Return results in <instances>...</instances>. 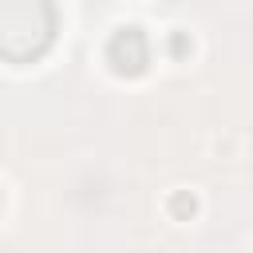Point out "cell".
Wrapping results in <instances>:
<instances>
[{
	"mask_svg": "<svg viewBox=\"0 0 253 253\" xmlns=\"http://www.w3.org/2000/svg\"><path fill=\"white\" fill-rule=\"evenodd\" d=\"M55 0H0V59L32 63L55 43Z\"/></svg>",
	"mask_w": 253,
	"mask_h": 253,
	"instance_id": "1",
	"label": "cell"
},
{
	"mask_svg": "<svg viewBox=\"0 0 253 253\" xmlns=\"http://www.w3.org/2000/svg\"><path fill=\"white\" fill-rule=\"evenodd\" d=\"M107 63H111V71L123 75V79L142 75L146 63H150V43H146L142 28L126 24V28L111 32V40H107Z\"/></svg>",
	"mask_w": 253,
	"mask_h": 253,
	"instance_id": "2",
	"label": "cell"
}]
</instances>
